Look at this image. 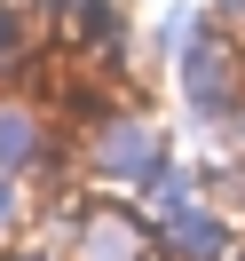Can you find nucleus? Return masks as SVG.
<instances>
[{"label": "nucleus", "mask_w": 245, "mask_h": 261, "mask_svg": "<svg viewBox=\"0 0 245 261\" xmlns=\"http://www.w3.org/2000/svg\"><path fill=\"white\" fill-rule=\"evenodd\" d=\"M206 32H213V8H198V0H174V8L158 16V56L174 64V56H190Z\"/></svg>", "instance_id": "0eeeda50"}, {"label": "nucleus", "mask_w": 245, "mask_h": 261, "mask_svg": "<svg viewBox=\"0 0 245 261\" xmlns=\"http://www.w3.org/2000/svg\"><path fill=\"white\" fill-rule=\"evenodd\" d=\"M222 143H229V159L245 166V111H237V119H229V127H222Z\"/></svg>", "instance_id": "f8f14e48"}, {"label": "nucleus", "mask_w": 245, "mask_h": 261, "mask_svg": "<svg viewBox=\"0 0 245 261\" xmlns=\"http://www.w3.org/2000/svg\"><path fill=\"white\" fill-rule=\"evenodd\" d=\"M79 8H87V0H32V16H40V24H48V32H56V40H64V32H71V16H79Z\"/></svg>", "instance_id": "1a4fd4ad"}, {"label": "nucleus", "mask_w": 245, "mask_h": 261, "mask_svg": "<svg viewBox=\"0 0 245 261\" xmlns=\"http://www.w3.org/2000/svg\"><path fill=\"white\" fill-rule=\"evenodd\" d=\"M79 159H87V190L134 198L166 159H174V135H166V119H150L143 103H111L95 127H79Z\"/></svg>", "instance_id": "f257e3e1"}, {"label": "nucleus", "mask_w": 245, "mask_h": 261, "mask_svg": "<svg viewBox=\"0 0 245 261\" xmlns=\"http://www.w3.org/2000/svg\"><path fill=\"white\" fill-rule=\"evenodd\" d=\"M0 261H71V253H64V245H48V238H16Z\"/></svg>", "instance_id": "9d476101"}, {"label": "nucleus", "mask_w": 245, "mask_h": 261, "mask_svg": "<svg viewBox=\"0 0 245 261\" xmlns=\"http://www.w3.org/2000/svg\"><path fill=\"white\" fill-rule=\"evenodd\" d=\"M56 135H64L56 103H40L32 87H0V174H24V182H32L40 166H48Z\"/></svg>", "instance_id": "20e7f679"}, {"label": "nucleus", "mask_w": 245, "mask_h": 261, "mask_svg": "<svg viewBox=\"0 0 245 261\" xmlns=\"http://www.w3.org/2000/svg\"><path fill=\"white\" fill-rule=\"evenodd\" d=\"M198 198H213V182H206V166H190V159H166L158 174L134 190V206L150 214V222H174V214H190Z\"/></svg>", "instance_id": "423d86ee"}, {"label": "nucleus", "mask_w": 245, "mask_h": 261, "mask_svg": "<svg viewBox=\"0 0 245 261\" xmlns=\"http://www.w3.org/2000/svg\"><path fill=\"white\" fill-rule=\"evenodd\" d=\"M24 222H32V182H24V174H0V253L24 238Z\"/></svg>", "instance_id": "6e6552de"}, {"label": "nucleus", "mask_w": 245, "mask_h": 261, "mask_svg": "<svg viewBox=\"0 0 245 261\" xmlns=\"http://www.w3.org/2000/svg\"><path fill=\"white\" fill-rule=\"evenodd\" d=\"M166 71H174V103H182V119H190L198 135H222L229 119L245 111V40L222 32V24H213L190 56H174Z\"/></svg>", "instance_id": "f03ea898"}, {"label": "nucleus", "mask_w": 245, "mask_h": 261, "mask_svg": "<svg viewBox=\"0 0 245 261\" xmlns=\"http://www.w3.org/2000/svg\"><path fill=\"white\" fill-rule=\"evenodd\" d=\"M206 8H213V24H222V32L245 40V0H206Z\"/></svg>", "instance_id": "9b49d317"}, {"label": "nucleus", "mask_w": 245, "mask_h": 261, "mask_svg": "<svg viewBox=\"0 0 245 261\" xmlns=\"http://www.w3.org/2000/svg\"><path fill=\"white\" fill-rule=\"evenodd\" d=\"M64 253L71 261H158V222H150L134 198H103L95 190Z\"/></svg>", "instance_id": "7ed1b4c3"}, {"label": "nucleus", "mask_w": 245, "mask_h": 261, "mask_svg": "<svg viewBox=\"0 0 245 261\" xmlns=\"http://www.w3.org/2000/svg\"><path fill=\"white\" fill-rule=\"evenodd\" d=\"M237 222H229L222 198H198L190 214L158 222V261H237Z\"/></svg>", "instance_id": "39448f33"}]
</instances>
